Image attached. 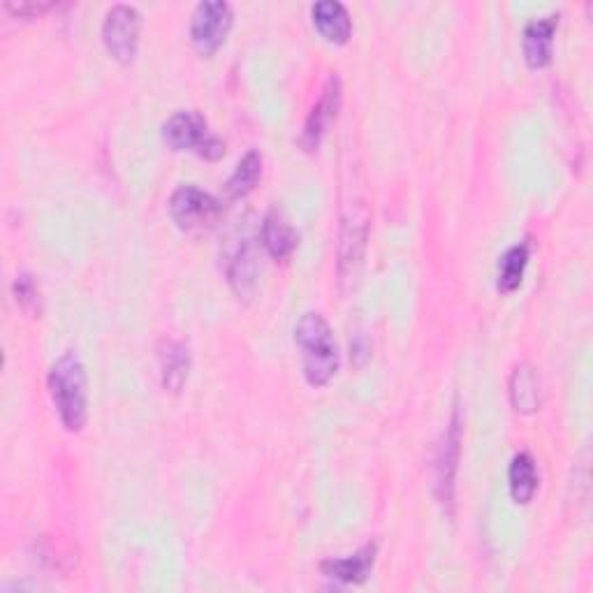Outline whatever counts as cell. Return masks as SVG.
<instances>
[{
  "label": "cell",
  "instance_id": "obj_4",
  "mask_svg": "<svg viewBox=\"0 0 593 593\" xmlns=\"http://www.w3.org/2000/svg\"><path fill=\"white\" fill-rule=\"evenodd\" d=\"M170 214L179 230L199 234L216 226L222 214V204L197 185H179L170 197Z\"/></svg>",
  "mask_w": 593,
  "mask_h": 593
},
{
  "label": "cell",
  "instance_id": "obj_14",
  "mask_svg": "<svg viewBox=\"0 0 593 593\" xmlns=\"http://www.w3.org/2000/svg\"><path fill=\"white\" fill-rule=\"evenodd\" d=\"M263 246L274 259H288L296 244H300V234L286 220L281 211L271 209L263 220Z\"/></svg>",
  "mask_w": 593,
  "mask_h": 593
},
{
  "label": "cell",
  "instance_id": "obj_19",
  "mask_svg": "<svg viewBox=\"0 0 593 593\" xmlns=\"http://www.w3.org/2000/svg\"><path fill=\"white\" fill-rule=\"evenodd\" d=\"M263 177V156L257 152H249L244 158H241L234 167V172L230 174L226 183V193L230 199H241L246 197Z\"/></svg>",
  "mask_w": 593,
  "mask_h": 593
},
{
  "label": "cell",
  "instance_id": "obj_8",
  "mask_svg": "<svg viewBox=\"0 0 593 593\" xmlns=\"http://www.w3.org/2000/svg\"><path fill=\"white\" fill-rule=\"evenodd\" d=\"M459 455H461V417H459V411H455L448 426H445L443 438L436 448V457H434L436 496L445 508H450L452 500H455V480H457V469H459Z\"/></svg>",
  "mask_w": 593,
  "mask_h": 593
},
{
  "label": "cell",
  "instance_id": "obj_10",
  "mask_svg": "<svg viewBox=\"0 0 593 593\" xmlns=\"http://www.w3.org/2000/svg\"><path fill=\"white\" fill-rule=\"evenodd\" d=\"M376 554L378 545L368 543L355 554L348 556H337V559H327L320 564V572L329 582H337L341 586H352V584H362L368 580L371 570H374L376 564Z\"/></svg>",
  "mask_w": 593,
  "mask_h": 593
},
{
  "label": "cell",
  "instance_id": "obj_16",
  "mask_svg": "<svg viewBox=\"0 0 593 593\" xmlns=\"http://www.w3.org/2000/svg\"><path fill=\"white\" fill-rule=\"evenodd\" d=\"M510 401L517 413L531 415L541 408V383L531 364L522 362L512 368L510 376Z\"/></svg>",
  "mask_w": 593,
  "mask_h": 593
},
{
  "label": "cell",
  "instance_id": "obj_9",
  "mask_svg": "<svg viewBox=\"0 0 593 593\" xmlns=\"http://www.w3.org/2000/svg\"><path fill=\"white\" fill-rule=\"evenodd\" d=\"M341 98H343V86L339 74H331L327 80V84L323 86V93L318 102L313 105V109L308 111L304 130H302V146L306 152H315V148L320 146L325 133L329 130V125L337 121L339 109H341Z\"/></svg>",
  "mask_w": 593,
  "mask_h": 593
},
{
  "label": "cell",
  "instance_id": "obj_15",
  "mask_svg": "<svg viewBox=\"0 0 593 593\" xmlns=\"http://www.w3.org/2000/svg\"><path fill=\"white\" fill-rule=\"evenodd\" d=\"M257 251H255V239L246 237L239 241V246L228 265V281L237 294H246L255 288L257 281Z\"/></svg>",
  "mask_w": 593,
  "mask_h": 593
},
{
  "label": "cell",
  "instance_id": "obj_2",
  "mask_svg": "<svg viewBox=\"0 0 593 593\" xmlns=\"http://www.w3.org/2000/svg\"><path fill=\"white\" fill-rule=\"evenodd\" d=\"M49 395L68 432L77 434L88 420V380L77 352H63L49 368Z\"/></svg>",
  "mask_w": 593,
  "mask_h": 593
},
{
  "label": "cell",
  "instance_id": "obj_5",
  "mask_svg": "<svg viewBox=\"0 0 593 593\" xmlns=\"http://www.w3.org/2000/svg\"><path fill=\"white\" fill-rule=\"evenodd\" d=\"M232 8L226 0H202L191 16V40L202 56L216 53L232 28Z\"/></svg>",
  "mask_w": 593,
  "mask_h": 593
},
{
  "label": "cell",
  "instance_id": "obj_17",
  "mask_svg": "<svg viewBox=\"0 0 593 593\" xmlns=\"http://www.w3.org/2000/svg\"><path fill=\"white\" fill-rule=\"evenodd\" d=\"M537 467L531 452H517L508 469V489L515 504L527 506L537 492Z\"/></svg>",
  "mask_w": 593,
  "mask_h": 593
},
{
  "label": "cell",
  "instance_id": "obj_21",
  "mask_svg": "<svg viewBox=\"0 0 593 593\" xmlns=\"http://www.w3.org/2000/svg\"><path fill=\"white\" fill-rule=\"evenodd\" d=\"M5 8L19 16H28V14H43L45 10L53 8V3H5Z\"/></svg>",
  "mask_w": 593,
  "mask_h": 593
},
{
  "label": "cell",
  "instance_id": "obj_3",
  "mask_svg": "<svg viewBox=\"0 0 593 593\" xmlns=\"http://www.w3.org/2000/svg\"><path fill=\"white\" fill-rule=\"evenodd\" d=\"M162 140L174 152H189L204 160H218L226 154V144L195 109H181L162 123Z\"/></svg>",
  "mask_w": 593,
  "mask_h": 593
},
{
  "label": "cell",
  "instance_id": "obj_7",
  "mask_svg": "<svg viewBox=\"0 0 593 593\" xmlns=\"http://www.w3.org/2000/svg\"><path fill=\"white\" fill-rule=\"evenodd\" d=\"M366 241H368V218L362 209L350 211L343 218V226L339 232V259H337V271L341 288H352L358 281V276L364 265V253H366Z\"/></svg>",
  "mask_w": 593,
  "mask_h": 593
},
{
  "label": "cell",
  "instance_id": "obj_20",
  "mask_svg": "<svg viewBox=\"0 0 593 593\" xmlns=\"http://www.w3.org/2000/svg\"><path fill=\"white\" fill-rule=\"evenodd\" d=\"M12 292H14L16 304L24 311L33 313L37 311V306H40V290H37V283L31 274H19L12 286Z\"/></svg>",
  "mask_w": 593,
  "mask_h": 593
},
{
  "label": "cell",
  "instance_id": "obj_1",
  "mask_svg": "<svg viewBox=\"0 0 593 593\" xmlns=\"http://www.w3.org/2000/svg\"><path fill=\"white\" fill-rule=\"evenodd\" d=\"M294 343L302 355V371L308 385L323 387L337 376L341 355L325 315L308 311L294 325Z\"/></svg>",
  "mask_w": 593,
  "mask_h": 593
},
{
  "label": "cell",
  "instance_id": "obj_11",
  "mask_svg": "<svg viewBox=\"0 0 593 593\" xmlns=\"http://www.w3.org/2000/svg\"><path fill=\"white\" fill-rule=\"evenodd\" d=\"M559 26V14H547L541 19H533L524 28V59L529 68L543 70L552 63L554 53V33Z\"/></svg>",
  "mask_w": 593,
  "mask_h": 593
},
{
  "label": "cell",
  "instance_id": "obj_18",
  "mask_svg": "<svg viewBox=\"0 0 593 593\" xmlns=\"http://www.w3.org/2000/svg\"><path fill=\"white\" fill-rule=\"evenodd\" d=\"M529 257H531L529 241H519V244L510 246L504 255H500L498 274H496V288H498V292L510 294L519 286H522L527 267H529Z\"/></svg>",
  "mask_w": 593,
  "mask_h": 593
},
{
  "label": "cell",
  "instance_id": "obj_13",
  "mask_svg": "<svg viewBox=\"0 0 593 593\" xmlns=\"http://www.w3.org/2000/svg\"><path fill=\"white\" fill-rule=\"evenodd\" d=\"M158 360H160L162 387L170 389V392H181L185 380H189V371H191L189 346L177 339L162 341L158 350Z\"/></svg>",
  "mask_w": 593,
  "mask_h": 593
},
{
  "label": "cell",
  "instance_id": "obj_6",
  "mask_svg": "<svg viewBox=\"0 0 593 593\" xmlns=\"http://www.w3.org/2000/svg\"><path fill=\"white\" fill-rule=\"evenodd\" d=\"M142 31V14L133 5H114L102 22V43L111 59L130 63L135 59Z\"/></svg>",
  "mask_w": 593,
  "mask_h": 593
},
{
  "label": "cell",
  "instance_id": "obj_12",
  "mask_svg": "<svg viewBox=\"0 0 593 593\" xmlns=\"http://www.w3.org/2000/svg\"><path fill=\"white\" fill-rule=\"evenodd\" d=\"M311 16L313 26L318 28V33L327 43L346 45L350 40L352 19L346 5L339 3V0H318V3L311 8Z\"/></svg>",
  "mask_w": 593,
  "mask_h": 593
}]
</instances>
